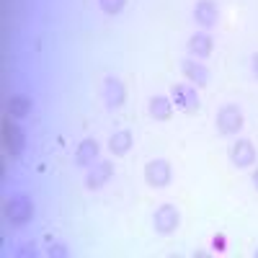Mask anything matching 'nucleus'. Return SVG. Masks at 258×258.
<instances>
[{"mask_svg":"<svg viewBox=\"0 0 258 258\" xmlns=\"http://www.w3.org/2000/svg\"><path fill=\"white\" fill-rule=\"evenodd\" d=\"M253 255H255V258H258V250H255V253H253Z\"/></svg>","mask_w":258,"mask_h":258,"instance_id":"nucleus-22","label":"nucleus"},{"mask_svg":"<svg viewBox=\"0 0 258 258\" xmlns=\"http://www.w3.org/2000/svg\"><path fill=\"white\" fill-rule=\"evenodd\" d=\"M6 217L11 220V225H26L34 217V202L26 194H11L6 202Z\"/></svg>","mask_w":258,"mask_h":258,"instance_id":"nucleus-1","label":"nucleus"},{"mask_svg":"<svg viewBox=\"0 0 258 258\" xmlns=\"http://www.w3.org/2000/svg\"><path fill=\"white\" fill-rule=\"evenodd\" d=\"M181 70H183V75L191 80V83H197L199 88H204V85L209 83V70L204 68L202 62H194V59H183L181 62Z\"/></svg>","mask_w":258,"mask_h":258,"instance_id":"nucleus-12","label":"nucleus"},{"mask_svg":"<svg viewBox=\"0 0 258 258\" xmlns=\"http://www.w3.org/2000/svg\"><path fill=\"white\" fill-rule=\"evenodd\" d=\"M31 109H34V101H31L29 96L16 93V96L8 98V111H11V116H16V119H26V116L31 114Z\"/></svg>","mask_w":258,"mask_h":258,"instance_id":"nucleus-14","label":"nucleus"},{"mask_svg":"<svg viewBox=\"0 0 258 258\" xmlns=\"http://www.w3.org/2000/svg\"><path fill=\"white\" fill-rule=\"evenodd\" d=\"M101 96H103V101H106V106H109V109H119V106L124 103V98H126V91H124V85H121L119 78L109 75V78L103 80Z\"/></svg>","mask_w":258,"mask_h":258,"instance_id":"nucleus-8","label":"nucleus"},{"mask_svg":"<svg viewBox=\"0 0 258 258\" xmlns=\"http://www.w3.org/2000/svg\"><path fill=\"white\" fill-rule=\"evenodd\" d=\"M194 18H197V24H202L204 29H212L220 18L217 3H214V0H199L197 8H194Z\"/></svg>","mask_w":258,"mask_h":258,"instance_id":"nucleus-10","label":"nucleus"},{"mask_svg":"<svg viewBox=\"0 0 258 258\" xmlns=\"http://www.w3.org/2000/svg\"><path fill=\"white\" fill-rule=\"evenodd\" d=\"M153 225H155V232H158V235H170V232L178 230L181 214H178V209H176L173 204H163V207L155 212Z\"/></svg>","mask_w":258,"mask_h":258,"instance_id":"nucleus-4","label":"nucleus"},{"mask_svg":"<svg viewBox=\"0 0 258 258\" xmlns=\"http://www.w3.org/2000/svg\"><path fill=\"white\" fill-rule=\"evenodd\" d=\"M253 186H255V188H258V168H255V170H253Z\"/></svg>","mask_w":258,"mask_h":258,"instance_id":"nucleus-21","label":"nucleus"},{"mask_svg":"<svg viewBox=\"0 0 258 258\" xmlns=\"http://www.w3.org/2000/svg\"><path fill=\"white\" fill-rule=\"evenodd\" d=\"M98 153H101L98 142H96L93 137H85V140L78 145V150H75V163L83 165V168H91V165L98 160Z\"/></svg>","mask_w":258,"mask_h":258,"instance_id":"nucleus-11","label":"nucleus"},{"mask_svg":"<svg viewBox=\"0 0 258 258\" xmlns=\"http://www.w3.org/2000/svg\"><path fill=\"white\" fill-rule=\"evenodd\" d=\"M147 111H150L153 119L165 121V119H170V114H173V101L165 98V96H153L147 101Z\"/></svg>","mask_w":258,"mask_h":258,"instance_id":"nucleus-13","label":"nucleus"},{"mask_svg":"<svg viewBox=\"0 0 258 258\" xmlns=\"http://www.w3.org/2000/svg\"><path fill=\"white\" fill-rule=\"evenodd\" d=\"M114 176V165L111 163H106V160H96L91 168H88V173H85V186H88L91 191L106 186V181H109Z\"/></svg>","mask_w":258,"mask_h":258,"instance_id":"nucleus-7","label":"nucleus"},{"mask_svg":"<svg viewBox=\"0 0 258 258\" xmlns=\"http://www.w3.org/2000/svg\"><path fill=\"white\" fill-rule=\"evenodd\" d=\"M243 121H245V116L238 103H225L217 114V129L222 135H238L243 129Z\"/></svg>","mask_w":258,"mask_h":258,"instance_id":"nucleus-2","label":"nucleus"},{"mask_svg":"<svg viewBox=\"0 0 258 258\" xmlns=\"http://www.w3.org/2000/svg\"><path fill=\"white\" fill-rule=\"evenodd\" d=\"M129 147H132V132H114L109 137V150L114 155H126L129 153Z\"/></svg>","mask_w":258,"mask_h":258,"instance_id":"nucleus-16","label":"nucleus"},{"mask_svg":"<svg viewBox=\"0 0 258 258\" xmlns=\"http://www.w3.org/2000/svg\"><path fill=\"white\" fill-rule=\"evenodd\" d=\"M186 47L194 57H209L212 54V36L209 34H194Z\"/></svg>","mask_w":258,"mask_h":258,"instance_id":"nucleus-15","label":"nucleus"},{"mask_svg":"<svg viewBox=\"0 0 258 258\" xmlns=\"http://www.w3.org/2000/svg\"><path fill=\"white\" fill-rule=\"evenodd\" d=\"M170 101H173V106H176L178 111H183V114L199 111V96H197V91H194V88H188V85H173Z\"/></svg>","mask_w":258,"mask_h":258,"instance_id":"nucleus-5","label":"nucleus"},{"mask_svg":"<svg viewBox=\"0 0 258 258\" xmlns=\"http://www.w3.org/2000/svg\"><path fill=\"white\" fill-rule=\"evenodd\" d=\"M170 176H173V170H170V163L158 158V160H150L145 165V181L153 186V188H165L170 183Z\"/></svg>","mask_w":258,"mask_h":258,"instance_id":"nucleus-3","label":"nucleus"},{"mask_svg":"<svg viewBox=\"0 0 258 258\" xmlns=\"http://www.w3.org/2000/svg\"><path fill=\"white\" fill-rule=\"evenodd\" d=\"M98 6H101V11H103V13L116 16V13H121V11H124L126 0H98Z\"/></svg>","mask_w":258,"mask_h":258,"instance_id":"nucleus-17","label":"nucleus"},{"mask_svg":"<svg viewBox=\"0 0 258 258\" xmlns=\"http://www.w3.org/2000/svg\"><path fill=\"white\" fill-rule=\"evenodd\" d=\"M250 68H253V75L258 78V52H255V54L250 57Z\"/></svg>","mask_w":258,"mask_h":258,"instance_id":"nucleus-20","label":"nucleus"},{"mask_svg":"<svg viewBox=\"0 0 258 258\" xmlns=\"http://www.w3.org/2000/svg\"><path fill=\"white\" fill-rule=\"evenodd\" d=\"M18 255H36L34 243H24V245H21V250H18Z\"/></svg>","mask_w":258,"mask_h":258,"instance_id":"nucleus-19","label":"nucleus"},{"mask_svg":"<svg viewBox=\"0 0 258 258\" xmlns=\"http://www.w3.org/2000/svg\"><path fill=\"white\" fill-rule=\"evenodd\" d=\"M3 145H6V150L13 158H18L21 153H24V147H26L24 129H21L18 124H13V121H6L3 124Z\"/></svg>","mask_w":258,"mask_h":258,"instance_id":"nucleus-6","label":"nucleus"},{"mask_svg":"<svg viewBox=\"0 0 258 258\" xmlns=\"http://www.w3.org/2000/svg\"><path fill=\"white\" fill-rule=\"evenodd\" d=\"M230 160L232 165H238V168H248L255 163V147L250 140H238L232 147H230Z\"/></svg>","mask_w":258,"mask_h":258,"instance_id":"nucleus-9","label":"nucleus"},{"mask_svg":"<svg viewBox=\"0 0 258 258\" xmlns=\"http://www.w3.org/2000/svg\"><path fill=\"white\" fill-rule=\"evenodd\" d=\"M47 255H49V258H68L70 250H68V245L59 243V240H49V243H47Z\"/></svg>","mask_w":258,"mask_h":258,"instance_id":"nucleus-18","label":"nucleus"}]
</instances>
